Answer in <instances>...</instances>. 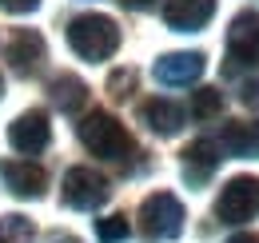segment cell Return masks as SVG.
I'll return each mask as SVG.
<instances>
[{
  "mask_svg": "<svg viewBox=\"0 0 259 243\" xmlns=\"http://www.w3.org/2000/svg\"><path fill=\"white\" fill-rule=\"evenodd\" d=\"M120 4H124V8H136V12H140V8H152L156 0H120Z\"/></svg>",
  "mask_w": 259,
  "mask_h": 243,
  "instance_id": "603a6c76",
  "label": "cell"
},
{
  "mask_svg": "<svg viewBox=\"0 0 259 243\" xmlns=\"http://www.w3.org/2000/svg\"><path fill=\"white\" fill-rule=\"evenodd\" d=\"M203 76V52H167L156 60V80L167 88H188Z\"/></svg>",
  "mask_w": 259,
  "mask_h": 243,
  "instance_id": "9c48e42d",
  "label": "cell"
},
{
  "mask_svg": "<svg viewBox=\"0 0 259 243\" xmlns=\"http://www.w3.org/2000/svg\"><path fill=\"white\" fill-rule=\"evenodd\" d=\"M44 56H48V48H44V36L36 28H16L12 32V40H8V64H12L16 76H24V80L36 76Z\"/></svg>",
  "mask_w": 259,
  "mask_h": 243,
  "instance_id": "ba28073f",
  "label": "cell"
},
{
  "mask_svg": "<svg viewBox=\"0 0 259 243\" xmlns=\"http://www.w3.org/2000/svg\"><path fill=\"white\" fill-rule=\"evenodd\" d=\"M48 136H52V128H48L44 112H24L20 120H12V128H8V140H12V148L20 155H36L40 148H48Z\"/></svg>",
  "mask_w": 259,
  "mask_h": 243,
  "instance_id": "30bf717a",
  "label": "cell"
},
{
  "mask_svg": "<svg viewBox=\"0 0 259 243\" xmlns=\"http://www.w3.org/2000/svg\"><path fill=\"white\" fill-rule=\"evenodd\" d=\"M0 8H4V12L24 16V12H36V8H40V0H0Z\"/></svg>",
  "mask_w": 259,
  "mask_h": 243,
  "instance_id": "ffe728a7",
  "label": "cell"
},
{
  "mask_svg": "<svg viewBox=\"0 0 259 243\" xmlns=\"http://www.w3.org/2000/svg\"><path fill=\"white\" fill-rule=\"evenodd\" d=\"M227 155H243V159H259V124H247V120H235L227 124L215 140Z\"/></svg>",
  "mask_w": 259,
  "mask_h": 243,
  "instance_id": "5bb4252c",
  "label": "cell"
},
{
  "mask_svg": "<svg viewBox=\"0 0 259 243\" xmlns=\"http://www.w3.org/2000/svg\"><path fill=\"white\" fill-rule=\"evenodd\" d=\"M0 180L8 183V191L20 195V199H40L44 187H48V172L36 159H4L0 164Z\"/></svg>",
  "mask_w": 259,
  "mask_h": 243,
  "instance_id": "52a82bcc",
  "label": "cell"
},
{
  "mask_svg": "<svg viewBox=\"0 0 259 243\" xmlns=\"http://www.w3.org/2000/svg\"><path fill=\"white\" fill-rule=\"evenodd\" d=\"M132 80H136V72H112V76H108V88L116 92V96H128Z\"/></svg>",
  "mask_w": 259,
  "mask_h": 243,
  "instance_id": "d6986e66",
  "label": "cell"
},
{
  "mask_svg": "<svg viewBox=\"0 0 259 243\" xmlns=\"http://www.w3.org/2000/svg\"><path fill=\"white\" fill-rule=\"evenodd\" d=\"M215 16V0H167L163 4V20L176 32H199Z\"/></svg>",
  "mask_w": 259,
  "mask_h": 243,
  "instance_id": "8fae6325",
  "label": "cell"
},
{
  "mask_svg": "<svg viewBox=\"0 0 259 243\" xmlns=\"http://www.w3.org/2000/svg\"><path fill=\"white\" fill-rule=\"evenodd\" d=\"M140 120L148 124L156 136H176L184 128V108L171 104V100H163V96H156V100H144L140 104Z\"/></svg>",
  "mask_w": 259,
  "mask_h": 243,
  "instance_id": "4fadbf2b",
  "label": "cell"
},
{
  "mask_svg": "<svg viewBox=\"0 0 259 243\" xmlns=\"http://www.w3.org/2000/svg\"><path fill=\"white\" fill-rule=\"evenodd\" d=\"M255 212H259V180H251V176L227 180V187L215 199L220 223H247V219H255Z\"/></svg>",
  "mask_w": 259,
  "mask_h": 243,
  "instance_id": "5b68a950",
  "label": "cell"
},
{
  "mask_svg": "<svg viewBox=\"0 0 259 243\" xmlns=\"http://www.w3.org/2000/svg\"><path fill=\"white\" fill-rule=\"evenodd\" d=\"M0 92H4V80H0Z\"/></svg>",
  "mask_w": 259,
  "mask_h": 243,
  "instance_id": "cb8c5ba5",
  "label": "cell"
},
{
  "mask_svg": "<svg viewBox=\"0 0 259 243\" xmlns=\"http://www.w3.org/2000/svg\"><path fill=\"white\" fill-rule=\"evenodd\" d=\"M76 136H80V144L92 155H100V159H128L132 155L128 128L116 120V116H108V112H88L84 120L76 124Z\"/></svg>",
  "mask_w": 259,
  "mask_h": 243,
  "instance_id": "7a4b0ae2",
  "label": "cell"
},
{
  "mask_svg": "<svg viewBox=\"0 0 259 243\" xmlns=\"http://www.w3.org/2000/svg\"><path fill=\"white\" fill-rule=\"evenodd\" d=\"M227 243H259V235H255V231H243V235H231Z\"/></svg>",
  "mask_w": 259,
  "mask_h": 243,
  "instance_id": "7402d4cb",
  "label": "cell"
},
{
  "mask_svg": "<svg viewBox=\"0 0 259 243\" xmlns=\"http://www.w3.org/2000/svg\"><path fill=\"white\" fill-rule=\"evenodd\" d=\"M112 183L100 176L96 168H68L64 176V204L76 212H96L100 204H108Z\"/></svg>",
  "mask_w": 259,
  "mask_h": 243,
  "instance_id": "277c9868",
  "label": "cell"
},
{
  "mask_svg": "<svg viewBox=\"0 0 259 243\" xmlns=\"http://www.w3.org/2000/svg\"><path fill=\"white\" fill-rule=\"evenodd\" d=\"M140 227H144V239L163 243L176 239L184 231V204L171 195V191H156L140 204Z\"/></svg>",
  "mask_w": 259,
  "mask_h": 243,
  "instance_id": "3957f363",
  "label": "cell"
},
{
  "mask_svg": "<svg viewBox=\"0 0 259 243\" xmlns=\"http://www.w3.org/2000/svg\"><path fill=\"white\" fill-rule=\"evenodd\" d=\"M44 243H80V235H68V231H52Z\"/></svg>",
  "mask_w": 259,
  "mask_h": 243,
  "instance_id": "44dd1931",
  "label": "cell"
},
{
  "mask_svg": "<svg viewBox=\"0 0 259 243\" xmlns=\"http://www.w3.org/2000/svg\"><path fill=\"white\" fill-rule=\"evenodd\" d=\"M36 227L28 215H4L0 219V243H32Z\"/></svg>",
  "mask_w": 259,
  "mask_h": 243,
  "instance_id": "2e32d148",
  "label": "cell"
},
{
  "mask_svg": "<svg viewBox=\"0 0 259 243\" xmlns=\"http://www.w3.org/2000/svg\"><path fill=\"white\" fill-rule=\"evenodd\" d=\"M48 96H52V104L60 108V112H68V116H76L84 104H88V88H84V80L80 76H56L52 84H48Z\"/></svg>",
  "mask_w": 259,
  "mask_h": 243,
  "instance_id": "9a60e30c",
  "label": "cell"
},
{
  "mask_svg": "<svg viewBox=\"0 0 259 243\" xmlns=\"http://www.w3.org/2000/svg\"><path fill=\"white\" fill-rule=\"evenodd\" d=\"M227 72L239 68H255L259 64V16L255 12H239L227 28Z\"/></svg>",
  "mask_w": 259,
  "mask_h": 243,
  "instance_id": "8992f818",
  "label": "cell"
},
{
  "mask_svg": "<svg viewBox=\"0 0 259 243\" xmlns=\"http://www.w3.org/2000/svg\"><path fill=\"white\" fill-rule=\"evenodd\" d=\"M128 219L124 215H104V219H96V235H100V243H124L128 239Z\"/></svg>",
  "mask_w": 259,
  "mask_h": 243,
  "instance_id": "ac0fdd59",
  "label": "cell"
},
{
  "mask_svg": "<svg viewBox=\"0 0 259 243\" xmlns=\"http://www.w3.org/2000/svg\"><path fill=\"white\" fill-rule=\"evenodd\" d=\"M68 44L80 60L100 64L108 60L116 48H120V28L112 16H100V12H88V16H76L68 24Z\"/></svg>",
  "mask_w": 259,
  "mask_h": 243,
  "instance_id": "6da1fadb",
  "label": "cell"
},
{
  "mask_svg": "<svg viewBox=\"0 0 259 243\" xmlns=\"http://www.w3.org/2000/svg\"><path fill=\"white\" fill-rule=\"evenodd\" d=\"M220 108H224L220 88H199L192 96V120H215V116H220Z\"/></svg>",
  "mask_w": 259,
  "mask_h": 243,
  "instance_id": "e0dca14e",
  "label": "cell"
},
{
  "mask_svg": "<svg viewBox=\"0 0 259 243\" xmlns=\"http://www.w3.org/2000/svg\"><path fill=\"white\" fill-rule=\"evenodd\" d=\"M220 144L215 140H195V144H188L184 148V180L192 183V187H199V183H207V176L220 168Z\"/></svg>",
  "mask_w": 259,
  "mask_h": 243,
  "instance_id": "7c38bea8",
  "label": "cell"
}]
</instances>
